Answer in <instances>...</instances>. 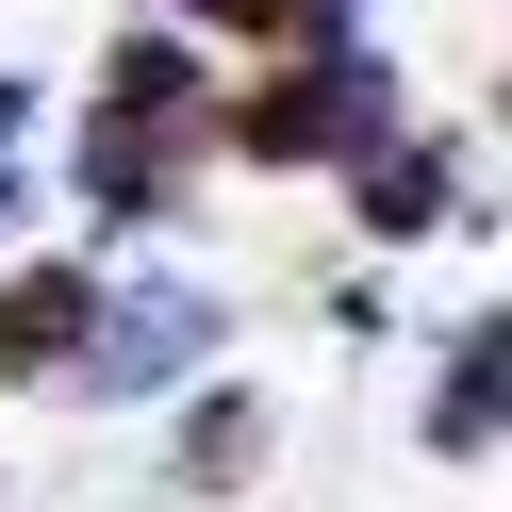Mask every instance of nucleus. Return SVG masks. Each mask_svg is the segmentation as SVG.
<instances>
[{
    "label": "nucleus",
    "mask_w": 512,
    "mask_h": 512,
    "mask_svg": "<svg viewBox=\"0 0 512 512\" xmlns=\"http://www.w3.org/2000/svg\"><path fill=\"white\" fill-rule=\"evenodd\" d=\"M182 364H215V298L199 281H166V298H149V281H100V314H83V397H149V380H182Z\"/></svg>",
    "instance_id": "7ed1b4c3"
},
{
    "label": "nucleus",
    "mask_w": 512,
    "mask_h": 512,
    "mask_svg": "<svg viewBox=\"0 0 512 512\" xmlns=\"http://www.w3.org/2000/svg\"><path fill=\"white\" fill-rule=\"evenodd\" d=\"M496 314H463V331H446V364H430V446L446 463H496Z\"/></svg>",
    "instance_id": "423d86ee"
},
{
    "label": "nucleus",
    "mask_w": 512,
    "mask_h": 512,
    "mask_svg": "<svg viewBox=\"0 0 512 512\" xmlns=\"http://www.w3.org/2000/svg\"><path fill=\"white\" fill-rule=\"evenodd\" d=\"M182 182H199V50L116 34L100 50V116H83V199L100 215H182Z\"/></svg>",
    "instance_id": "f257e3e1"
},
{
    "label": "nucleus",
    "mask_w": 512,
    "mask_h": 512,
    "mask_svg": "<svg viewBox=\"0 0 512 512\" xmlns=\"http://www.w3.org/2000/svg\"><path fill=\"white\" fill-rule=\"evenodd\" d=\"M83 314H100V265H0V380H67Z\"/></svg>",
    "instance_id": "20e7f679"
},
{
    "label": "nucleus",
    "mask_w": 512,
    "mask_h": 512,
    "mask_svg": "<svg viewBox=\"0 0 512 512\" xmlns=\"http://www.w3.org/2000/svg\"><path fill=\"white\" fill-rule=\"evenodd\" d=\"M17 133H34V100L0 83V232H17V199H34V166H17Z\"/></svg>",
    "instance_id": "1a4fd4ad"
},
{
    "label": "nucleus",
    "mask_w": 512,
    "mask_h": 512,
    "mask_svg": "<svg viewBox=\"0 0 512 512\" xmlns=\"http://www.w3.org/2000/svg\"><path fill=\"white\" fill-rule=\"evenodd\" d=\"M446 199H463V166H446V149L413 133V116H397V133H380V149H347V215H364L380 248H413V232H446Z\"/></svg>",
    "instance_id": "39448f33"
},
{
    "label": "nucleus",
    "mask_w": 512,
    "mask_h": 512,
    "mask_svg": "<svg viewBox=\"0 0 512 512\" xmlns=\"http://www.w3.org/2000/svg\"><path fill=\"white\" fill-rule=\"evenodd\" d=\"M182 34H248V50H331L364 0H166Z\"/></svg>",
    "instance_id": "6e6552de"
},
{
    "label": "nucleus",
    "mask_w": 512,
    "mask_h": 512,
    "mask_svg": "<svg viewBox=\"0 0 512 512\" xmlns=\"http://www.w3.org/2000/svg\"><path fill=\"white\" fill-rule=\"evenodd\" d=\"M248 463H265V397H248V380H199V397H182V479L232 496Z\"/></svg>",
    "instance_id": "0eeeda50"
},
{
    "label": "nucleus",
    "mask_w": 512,
    "mask_h": 512,
    "mask_svg": "<svg viewBox=\"0 0 512 512\" xmlns=\"http://www.w3.org/2000/svg\"><path fill=\"white\" fill-rule=\"evenodd\" d=\"M397 116H413V83L380 67L364 34H331V50H265V83L215 116V149H248V166H347V149H380Z\"/></svg>",
    "instance_id": "f03ea898"
}]
</instances>
